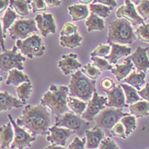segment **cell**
<instances>
[{
	"label": "cell",
	"mask_w": 149,
	"mask_h": 149,
	"mask_svg": "<svg viewBox=\"0 0 149 149\" xmlns=\"http://www.w3.org/2000/svg\"><path fill=\"white\" fill-rule=\"evenodd\" d=\"M19 126L27 129L32 136H45L49 132L51 123L50 114L46 107L43 105H26L23 109L22 114L16 119Z\"/></svg>",
	"instance_id": "1"
},
{
	"label": "cell",
	"mask_w": 149,
	"mask_h": 149,
	"mask_svg": "<svg viewBox=\"0 0 149 149\" xmlns=\"http://www.w3.org/2000/svg\"><path fill=\"white\" fill-rule=\"evenodd\" d=\"M69 90L65 85L52 84L49 90L41 98L40 104L48 107L51 113L56 117L68 112V97Z\"/></svg>",
	"instance_id": "2"
},
{
	"label": "cell",
	"mask_w": 149,
	"mask_h": 149,
	"mask_svg": "<svg viewBox=\"0 0 149 149\" xmlns=\"http://www.w3.org/2000/svg\"><path fill=\"white\" fill-rule=\"evenodd\" d=\"M95 84L96 81L90 79L80 70H78L71 76V81L68 86L69 96L79 98L84 102L90 101L96 91Z\"/></svg>",
	"instance_id": "3"
},
{
	"label": "cell",
	"mask_w": 149,
	"mask_h": 149,
	"mask_svg": "<svg viewBox=\"0 0 149 149\" xmlns=\"http://www.w3.org/2000/svg\"><path fill=\"white\" fill-rule=\"evenodd\" d=\"M136 40V36L131 23L126 19H117L108 26L107 43L118 45H131Z\"/></svg>",
	"instance_id": "4"
},
{
	"label": "cell",
	"mask_w": 149,
	"mask_h": 149,
	"mask_svg": "<svg viewBox=\"0 0 149 149\" xmlns=\"http://www.w3.org/2000/svg\"><path fill=\"white\" fill-rule=\"evenodd\" d=\"M55 126L69 129L80 137L91 128L92 123L83 119L81 116L75 114L72 112H67L62 115L56 117Z\"/></svg>",
	"instance_id": "5"
},
{
	"label": "cell",
	"mask_w": 149,
	"mask_h": 149,
	"mask_svg": "<svg viewBox=\"0 0 149 149\" xmlns=\"http://www.w3.org/2000/svg\"><path fill=\"white\" fill-rule=\"evenodd\" d=\"M15 46L29 59L41 56L45 51V46L43 42V39L38 35H31L24 40H17Z\"/></svg>",
	"instance_id": "6"
},
{
	"label": "cell",
	"mask_w": 149,
	"mask_h": 149,
	"mask_svg": "<svg viewBox=\"0 0 149 149\" xmlns=\"http://www.w3.org/2000/svg\"><path fill=\"white\" fill-rule=\"evenodd\" d=\"M129 113H124L122 109H117L114 107H106L97 115L94 121L96 127L104 130H111L118 121Z\"/></svg>",
	"instance_id": "7"
},
{
	"label": "cell",
	"mask_w": 149,
	"mask_h": 149,
	"mask_svg": "<svg viewBox=\"0 0 149 149\" xmlns=\"http://www.w3.org/2000/svg\"><path fill=\"white\" fill-rule=\"evenodd\" d=\"M17 47L14 46L10 50H6L0 54V70L3 72H10L12 69H24L23 62L26 58L21 53L17 52Z\"/></svg>",
	"instance_id": "8"
},
{
	"label": "cell",
	"mask_w": 149,
	"mask_h": 149,
	"mask_svg": "<svg viewBox=\"0 0 149 149\" xmlns=\"http://www.w3.org/2000/svg\"><path fill=\"white\" fill-rule=\"evenodd\" d=\"M38 27L33 19L17 20L9 29L10 37L13 40H24L30 37L29 35L37 32Z\"/></svg>",
	"instance_id": "9"
},
{
	"label": "cell",
	"mask_w": 149,
	"mask_h": 149,
	"mask_svg": "<svg viewBox=\"0 0 149 149\" xmlns=\"http://www.w3.org/2000/svg\"><path fill=\"white\" fill-rule=\"evenodd\" d=\"M8 118L10 119V122L12 124L15 131V136L10 145V148L24 149L26 148H30L32 146V143L36 140V137L30 135L22 127L19 126L16 124V122L13 119L11 115H8Z\"/></svg>",
	"instance_id": "10"
},
{
	"label": "cell",
	"mask_w": 149,
	"mask_h": 149,
	"mask_svg": "<svg viewBox=\"0 0 149 149\" xmlns=\"http://www.w3.org/2000/svg\"><path fill=\"white\" fill-rule=\"evenodd\" d=\"M107 102V98L101 96L95 91L94 93L92 98L87 104V108L85 112L82 114L81 118L88 122L94 121L95 118L99 114L103 109L106 108Z\"/></svg>",
	"instance_id": "11"
},
{
	"label": "cell",
	"mask_w": 149,
	"mask_h": 149,
	"mask_svg": "<svg viewBox=\"0 0 149 149\" xmlns=\"http://www.w3.org/2000/svg\"><path fill=\"white\" fill-rule=\"evenodd\" d=\"M116 17L118 19H126L131 25H141L144 23V20L138 15L137 11L135 8L134 3L130 1H125V4L120 6L116 11Z\"/></svg>",
	"instance_id": "12"
},
{
	"label": "cell",
	"mask_w": 149,
	"mask_h": 149,
	"mask_svg": "<svg viewBox=\"0 0 149 149\" xmlns=\"http://www.w3.org/2000/svg\"><path fill=\"white\" fill-rule=\"evenodd\" d=\"M73 134H75V132L69 129L54 125L49 127V134L46 136V141L48 142H50L51 144L65 147L67 140Z\"/></svg>",
	"instance_id": "13"
},
{
	"label": "cell",
	"mask_w": 149,
	"mask_h": 149,
	"mask_svg": "<svg viewBox=\"0 0 149 149\" xmlns=\"http://www.w3.org/2000/svg\"><path fill=\"white\" fill-rule=\"evenodd\" d=\"M34 20L37 27L43 37H47L49 33H56V26L52 14L44 13L41 15H37Z\"/></svg>",
	"instance_id": "14"
},
{
	"label": "cell",
	"mask_w": 149,
	"mask_h": 149,
	"mask_svg": "<svg viewBox=\"0 0 149 149\" xmlns=\"http://www.w3.org/2000/svg\"><path fill=\"white\" fill-rule=\"evenodd\" d=\"M107 107H114L117 109H122L124 107H127L128 105L125 101V95L123 91L120 84L115 85V87L107 91Z\"/></svg>",
	"instance_id": "15"
},
{
	"label": "cell",
	"mask_w": 149,
	"mask_h": 149,
	"mask_svg": "<svg viewBox=\"0 0 149 149\" xmlns=\"http://www.w3.org/2000/svg\"><path fill=\"white\" fill-rule=\"evenodd\" d=\"M148 48H144L141 46H138L136 49L130 56L131 61L134 64L135 68L138 70V72H146L147 70H149V59L148 56Z\"/></svg>",
	"instance_id": "16"
},
{
	"label": "cell",
	"mask_w": 149,
	"mask_h": 149,
	"mask_svg": "<svg viewBox=\"0 0 149 149\" xmlns=\"http://www.w3.org/2000/svg\"><path fill=\"white\" fill-rule=\"evenodd\" d=\"M58 68L64 75H69L73 71L76 72L82 68V64L78 61V56L72 53L61 56V59L58 61Z\"/></svg>",
	"instance_id": "17"
},
{
	"label": "cell",
	"mask_w": 149,
	"mask_h": 149,
	"mask_svg": "<svg viewBox=\"0 0 149 149\" xmlns=\"http://www.w3.org/2000/svg\"><path fill=\"white\" fill-rule=\"evenodd\" d=\"M105 132L103 130L98 127H94L92 130H89L85 132L86 138V149H97L99 148L102 141L104 139Z\"/></svg>",
	"instance_id": "18"
},
{
	"label": "cell",
	"mask_w": 149,
	"mask_h": 149,
	"mask_svg": "<svg viewBox=\"0 0 149 149\" xmlns=\"http://www.w3.org/2000/svg\"><path fill=\"white\" fill-rule=\"evenodd\" d=\"M109 45L111 46L110 54L104 58L110 64H117V61L119 59L128 56L132 51V49L130 47H127L125 45H121L118 44H110Z\"/></svg>",
	"instance_id": "19"
},
{
	"label": "cell",
	"mask_w": 149,
	"mask_h": 149,
	"mask_svg": "<svg viewBox=\"0 0 149 149\" xmlns=\"http://www.w3.org/2000/svg\"><path fill=\"white\" fill-rule=\"evenodd\" d=\"M24 106L21 100L15 98L7 91L0 92V113L13 108H20Z\"/></svg>",
	"instance_id": "20"
},
{
	"label": "cell",
	"mask_w": 149,
	"mask_h": 149,
	"mask_svg": "<svg viewBox=\"0 0 149 149\" xmlns=\"http://www.w3.org/2000/svg\"><path fill=\"white\" fill-rule=\"evenodd\" d=\"M135 67L133 62L131 61L130 56L125 58V62L123 64H116L115 68L112 69V73L113 74L118 81L124 80L129 76L130 72L134 71Z\"/></svg>",
	"instance_id": "21"
},
{
	"label": "cell",
	"mask_w": 149,
	"mask_h": 149,
	"mask_svg": "<svg viewBox=\"0 0 149 149\" xmlns=\"http://www.w3.org/2000/svg\"><path fill=\"white\" fill-rule=\"evenodd\" d=\"M15 136V131L12 124L9 122L0 127V147L2 149L10 148Z\"/></svg>",
	"instance_id": "22"
},
{
	"label": "cell",
	"mask_w": 149,
	"mask_h": 149,
	"mask_svg": "<svg viewBox=\"0 0 149 149\" xmlns=\"http://www.w3.org/2000/svg\"><path fill=\"white\" fill-rule=\"evenodd\" d=\"M146 79V72H136L133 71L129 74V76L124 79V84H127L136 91H141V86L145 84Z\"/></svg>",
	"instance_id": "23"
},
{
	"label": "cell",
	"mask_w": 149,
	"mask_h": 149,
	"mask_svg": "<svg viewBox=\"0 0 149 149\" xmlns=\"http://www.w3.org/2000/svg\"><path fill=\"white\" fill-rule=\"evenodd\" d=\"M26 82H31L29 77L26 74H25L22 71H20L18 69H12L9 72V75L5 81V84L6 85L12 84L17 87Z\"/></svg>",
	"instance_id": "24"
},
{
	"label": "cell",
	"mask_w": 149,
	"mask_h": 149,
	"mask_svg": "<svg viewBox=\"0 0 149 149\" xmlns=\"http://www.w3.org/2000/svg\"><path fill=\"white\" fill-rule=\"evenodd\" d=\"M69 15L73 22H78L89 17V8L86 4H73L68 8Z\"/></svg>",
	"instance_id": "25"
},
{
	"label": "cell",
	"mask_w": 149,
	"mask_h": 149,
	"mask_svg": "<svg viewBox=\"0 0 149 149\" xmlns=\"http://www.w3.org/2000/svg\"><path fill=\"white\" fill-rule=\"evenodd\" d=\"M130 112L136 118H143L149 113V102L146 101H140L136 103L130 105Z\"/></svg>",
	"instance_id": "26"
},
{
	"label": "cell",
	"mask_w": 149,
	"mask_h": 149,
	"mask_svg": "<svg viewBox=\"0 0 149 149\" xmlns=\"http://www.w3.org/2000/svg\"><path fill=\"white\" fill-rule=\"evenodd\" d=\"M83 38L78 33L70 36H61L60 37V45L64 48L75 49L81 45Z\"/></svg>",
	"instance_id": "27"
},
{
	"label": "cell",
	"mask_w": 149,
	"mask_h": 149,
	"mask_svg": "<svg viewBox=\"0 0 149 149\" xmlns=\"http://www.w3.org/2000/svg\"><path fill=\"white\" fill-rule=\"evenodd\" d=\"M85 26L88 33H91L93 31H102L105 27V22L102 18L91 14L85 22Z\"/></svg>",
	"instance_id": "28"
},
{
	"label": "cell",
	"mask_w": 149,
	"mask_h": 149,
	"mask_svg": "<svg viewBox=\"0 0 149 149\" xmlns=\"http://www.w3.org/2000/svg\"><path fill=\"white\" fill-rule=\"evenodd\" d=\"M87 104L88 103L86 102L81 101L78 98L69 95L68 97V107H69L75 114L82 116L87 108Z\"/></svg>",
	"instance_id": "29"
},
{
	"label": "cell",
	"mask_w": 149,
	"mask_h": 149,
	"mask_svg": "<svg viewBox=\"0 0 149 149\" xmlns=\"http://www.w3.org/2000/svg\"><path fill=\"white\" fill-rule=\"evenodd\" d=\"M120 86L122 87L123 91L125 95V101L127 105H132L137 102L141 101L140 95H138V91L133 88L132 86L127 84H121Z\"/></svg>",
	"instance_id": "30"
},
{
	"label": "cell",
	"mask_w": 149,
	"mask_h": 149,
	"mask_svg": "<svg viewBox=\"0 0 149 149\" xmlns=\"http://www.w3.org/2000/svg\"><path fill=\"white\" fill-rule=\"evenodd\" d=\"M17 18V14L16 12L11 10L10 7H8L6 11L4 13L3 16L2 17V25H3V34L6 37L7 31L12 26V25L15 23V20Z\"/></svg>",
	"instance_id": "31"
},
{
	"label": "cell",
	"mask_w": 149,
	"mask_h": 149,
	"mask_svg": "<svg viewBox=\"0 0 149 149\" xmlns=\"http://www.w3.org/2000/svg\"><path fill=\"white\" fill-rule=\"evenodd\" d=\"M89 6H90V10L91 12V14H94L102 19L108 17L112 10H113V8L112 7H107V6H105L103 4L97 3H91Z\"/></svg>",
	"instance_id": "32"
},
{
	"label": "cell",
	"mask_w": 149,
	"mask_h": 149,
	"mask_svg": "<svg viewBox=\"0 0 149 149\" xmlns=\"http://www.w3.org/2000/svg\"><path fill=\"white\" fill-rule=\"evenodd\" d=\"M32 92H33V84L31 82L23 83L21 85L16 87V93H17L18 98L24 104L30 98Z\"/></svg>",
	"instance_id": "33"
},
{
	"label": "cell",
	"mask_w": 149,
	"mask_h": 149,
	"mask_svg": "<svg viewBox=\"0 0 149 149\" xmlns=\"http://www.w3.org/2000/svg\"><path fill=\"white\" fill-rule=\"evenodd\" d=\"M31 0H21V1H14L11 0L10 1V6L13 7L16 14L25 16L29 14V9H30V3Z\"/></svg>",
	"instance_id": "34"
},
{
	"label": "cell",
	"mask_w": 149,
	"mask_h": 149,
	"mask_svg": "<svg viewBox=\"0 0 149 149\" xmlns=\"http://www.w3.org/2000/svg\"><path fill=\"white\" fill-rule=\"evenodd\" d=\"M120 122L125 129L126 136H129L136 129V118L133 115L128 114L120 119Z\"/></svg>",
	"instance_id": "35"
},
{
	"label": "cell",
	"mask_w": 149,
	"mask_h": 149,
	"mask_svg": "<svg viewBox=\"0 0 149 149\" xmlns=\"http://www.w3.org/2000/svg\"><path fill=\"white\" fill-rule=\"evenodd\" d=\"M81 72L86 76L88 77L91 80H96L99 76L102 73V71L97 68H95V66H93L92 64H86L85 66L83 67V68L81 70Z\"/></svg>",
	"instance_id": "36"
},
{
	"label": "cell",
	"mask_w": 149,
	"mask_h": 149,
	"mask_svg": "<svg viewBox=\"0 0 149 149\" xmlns=\"http://www.w3.org/2000/svg\"><path fill=\"white\" fill-rule=\"evenodd\" d=\"M135 33L141 41L149 44V23H143L140 25L136 28Z\"/></svg>",
	"instance_id": "37"
},
{
	"label": "cell",
	"mask_w": 149,
	"mask_h": 149,
	"mask_svg": "<svg viewBox=\"0 0 149 149\" xmlns=\"http://www.w3.org/2000/svg\"><path fill=\"white\" fill-rule=\"evenodd\" d=\"M138 3L136 11L143 20H149V0L136 2Z\"/></svg>",
	"instance_id": "38"
},
{
	"label": "cell",
	"mask_w": 149,
	"mask_h": 149,
	"mask_svg": "<svg viewBox=\"0 0 149 149\" xmlns=\"http://www.w3.org/2000/svg\"><path fill=\"white\" fill-rule=\"evenodd\" d=\"M91 60L93 61L94 65L101 71H112V69L113 68L105 58L91 57Z\"/></svg>",
	"instance_id": "39"
},
{
	"label": "cell",
	"mask_w": 149,
	"mask_h": 149,
	"mask_svg": "<svg viewBox=\"0 0 149 149\" xmlns=\"http://www.w3.org/2000/svg\"><path fill=\"white\" fill-rule=\"evenodd\" d=\"M111 46L109 45H99L98 47L91 54V57L104 58L109 54Z\"/></svg>",
	"instance_id": "40"
},
{
	"label": "cell",
	"mask_w": 149,
	"mask_h": 149,
	"mask_svg": "<svg viewBox=\"0 0 149 149\" xmlns=\"http://www.w3.org/2000/svg\"><path fill=\"white\" fill-rule=\"evenodd\" d=\"M111 134L115 137L121 138V139H125L127 137L125 129L121 122L117 123L113 127V129L111 130Z\"/></svg>",
	"instance_id": "41"
},
{
	"label": "cell",
	"mask_w": 149,
	"mask_h": 149,
	"mask_svg": "<svg viewBox=\"0 0 149 149\" xmlns=\"http://www.w3.org/2000/svg\"><path fill=\"white\" fill-rule=\"evenodd\" d=\"M85 145H86V138L83 137L81 139L79 136H76L69 144L68 149H85Z\"/></svg>",
	"instance_id": "42"
},
{
	"label": "cell",
	"mask_w": 149,
	"mask_h": 149,
	"mask_svg": "<svg viewBox=\"0 0 149 149\" xmlns=\"http://www.w3.org/2000/svg\"><path fill=\"white\" fill-rule=\"evenodd\" d=\"M77 30H78V26H75L74 24L70 22L66 23L63 26L62 29L61 30L60 34H61V36H70V35L76 33Z\"/></svg>",
	"instance_id": "43"
},
{
	"label": "cell",
	"mask_w": 149,
	"mask_h": 149,
	"mask_svg": "<svg viewBox=\"0 0 149 149\" xmlns=\"http://www.w3.org/2000/svg\"><path fill=\"white\" fill-rule=\"evenodd\" d=\"M31 7L33 13L39 11H45L47 5L45 0H33L31 2Z\"/></svg>",
	"instance_id": "44"
},
{
	"label": "cell",
	"mask_w": 149,
	"mask_h": 149,
	"mask_svg": "<svg viewBox=\"0 0 149 149\" xmlns=\"http://www.w3.org/2000/svg\"><path fill=\"white\" fill-rule=\"evenodd\" d=\"M98 149H119V148L113 140L110 137H107L102 141Z\"/></svg>",
	"instance_id": "45"
},
{
	"label": "cell",
	"mask_w": 149,
	"mask_h": 149,
	"mask_svg": "<svg viewBox=\"0 0 149 149\" xmlns=\"http://www.w3.org/2000/svg\"><path fill=\"white\" fill-rule=\"evenodd\" d=\"M115 83L108 78H105L102 81V87L105 91H109L115 87Z\"/></svg>",
	"instance_id": "46"
},
{
	"label": "cell",
	"mask_w": 149,
	"mask_h": 149,
	"mask_svg": "<svg viewBox=\"0 0 149 149\" xmlns=\"http://www.w3.org/2000/svg\"><path fill=\"white\" fill-rule=\"evenodd\" d=\"M138 95H140L141 98L144 99L146 102H149V84L147 83L145 84V87L143 89H141V91H138Z\"/></svg>",
	"instance_id": "47"
},
{
	"label": "cell",
	"mask_w": 149,
	"mask_h": 149,
	"mask_svg": "<svg viewBox=\"0 0 149 149\" xmlns=\"http://www.w3.org/2000/svg\"><path fill=\"white\" fill-rule=\"evenodd\" d=\"M92 3H101V4L105 5V6L112 7V8H114L117 6V2L115 0H94V1H92Z\"/></svg>",
	"instance_id": "48"
},
{
	"label": "cell",
	"mask_w": 149,
	"mask_h": 149,
	"mask_svg": "<svg viewBox=\"0 0 149 149\" xmlns=\"http://www.w3.org/2000/svg\"><path fill=\"white\" fill-rule=\"evenodd\" d=\"M4 38H5V36L3 32V25L1 23V19H0V47H1V49L3 50V52L6 51L5 45H4Z\"/></svg>",
	"instance_id": "49"
},
{
	"label": "cell",
	"mask_w": 149,
	"mask_h": 149,
	"mask_svg": "<svg viewBox=\"0 0 149 149\" xmlns=\"http://www.w3.org/2000/svg\"><path fill=\"white\" fill-rule=\"evenodd\" d=\"M45 3L47 6L49 7H56V6H60L61 3V0H45Z\"/></svg>",
	"instance_id": "50"
},
{
	"label": "cell",
	"mask_w": 149,
	"mask_h": 149,
	"mask_svg": "<svg viewBox=\"0 0 149 149\" xmlns=\"http://www.w3.org/2000/svg\"><path fill=\"white\" fill-rule=\"evenodd\" d=\"M9 4H10V1H8V0H0V13L3 11L4 10H7Z\"/></svg>",
	"instance_id": "51"
},
{
	"label": "cell",
	"mask_w": 149,
	"mask_h": 149,
	"mask_svg": "<svg viewBox=\"0 0 149 149\" xmlns=\"http://www.w3.org/2000/svg\"><path fill=\"white\" fill-rule=\"evenodd\" d=\"M45 149H68L66 148L65 147H61V146H57L55 144H51L49 146H47Z\"/></svg>",
	"instance_id": "52"
},
{
	"label": "cell",
	"mask_w": 149,
	"mask_h": 149,
	"mask_svg": "<svg viewBox=\"0 0 149 149\" xmlns=\"http://www.w3.org/2000/svg\"><path fill=\"white\" fill-rule=\"evenodd\" d=\"M3 80V78L2 77H0V84H1V81Z\"/></svg>",
	"instance_id": "53"
},
{
	"label": "cell",
	"mask_w": 149,
	"mask_h": 149,
	"mask_svg": "<svg viewBox=\"0 0 149 149\" xmlns=\"http://www.w3.org/2000/svg\"><path fill=\"white\" fill-rule=\"evenodd\" d=\"M148 73H149V71H148Z\"/></svg>",
	"instance_id": "54"
}]
</instances>
